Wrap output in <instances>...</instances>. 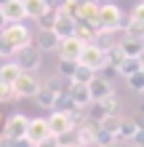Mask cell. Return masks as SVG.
I'll list each match as a JSON object with an SVG mask.
<instances>
[{"label":"cell","instance_id":"8fae6325","mask_svg":"<svg viewBox=\"0 0 144 147\" xmlns=\"http://www.w3.org/2000/svg\"><path fill=\"white\" fill-rule=\"evenodd\" d=\"M0 11L8 19V24L13 22H24L27 19V8H24V0H3L0 3Z\"/></svg>","mask_w":144,"mask_h":147},{"label":"cell","instance_id":"6da1fadb","mask_svg":"<svg viewBox=\"0 0 144 147\" xmlns=\"http://www.w3.org/2000/svg\"><path fill=\"white\" fill-rule=\"evenodd\" d=\"M13 62L21 67V72H38L40 64H43V51H40L35 43H32V46H24V48H16Z\"/></svg>","mask_w":144,"mask_h":147},{"label":"cell","instance_id":"52a82bcc","mask_svg":"<svg viewBox=\"0 0 144 147\" xmlns=\"http://www.w3.org/2000/svg\"><path fill=\"white\" fill-rule=\"evenodd\" d=\"M27 126H29V118L21 115V112H16L5 120V136L8 139H27Z\"/></svg>","mask_w":144,"mask_h":147},{"label":"cell","instance_id":"8d00e7d4","mask_svg":"<svg viewBox=\"0 0 144 147\" xmlns=\"http://www.w3.org/2000/svg\"><path fill=\"white\" fill-rule=\"evenodd\" d=\"M91 3H96V5H104V3H112V0H91Z\"/></svg>","mask_w":144,"mask_h":147},{"label":"cell","instance_id":"4fadbf2b","mask_svg":"<svg viewBox=\"0 0 144 147\" xmlns=\"http://www.w3.org/2000/svg\"><path fill=\"white\" fill-rule=\"evenodd\" d=\"M96 126L94 120H86L83 126L75 128V142H80L83 147H96Z\"/></svg>","mask_w":144,"mask_h":147},{"label":"cell","instance_id":"d6986e66","mask_svg":"<svg viewBox=\"0 0 144 147\" xmlns=\"http://www.w3.org/2000/svg\"><path fill=\"white\" fill-rule=\"evenodd\" d=\"M19 75H21V67L16 64V62H3V64H0V83L13 86Z\"/></svg>","mask_w":144,"mask_h":147},{"label":"cell","instance_id":"7c38bea8","mask_svg":"<svg viewBox=\"0 0 144 147\" xmlns=\"http://www.w3.org/2000/svg\"><path fill=\"white\" fill-rule=\"evenodd\" d=\"M141 131V123L136 118H123L120 126H117V142H125V144H133L136 134Z\"/></svg>","mask_w":144,"mask_h":147},{"label":"cell","instance_id":"603a6c76","mask_svg":"<svg viewBox=\"0 0 144 147\" xmlns=\"http://www.w3.org/2000/svg\"><path fill=\"white\" fill-rule=\"evenodd\" d=\"M75 38H80L83 43H96V27H91L86 22H78V27H75Z\"/></svg>","mask_w":144,"mask_h":147},{"label":"cell","instance_id":"484cf974","mask_svg":"<svg viewBox=\"0 0 144 147\" xmlns=\"http://www.w3.org/2000/svg\"><path fill=\"white\" fill-rule=\"evenodd\" d=\"M115 142H117V136L112 131H107L104 126H96V147H109Z\"/></svg>","mask_w":144,"mask_h":147},{"label":"cell","instance_id":"7a4b0ae2","mask_svg":"<svg viewBox=\"0 0 144 147\" xmlns=\"http://www.w3.org/2000/svg\"><path fill=\"white\" fill-rule=\"evenodd\" d=\"M78 64H86V67H91L94 72H101L104 67H109V59H107V51H104V48H99L96 43H88V46L83 48Z\"/></svg>","mask_w":144,"mask_h":147},{"label":"cell","instance_id":"d6a6232c","mask_svg":"<svg viewBox=\"0 0 144 147\" xmlns=\"http://www.w3.org/2000/svg\"><path fill=\"white\" fill-rule=\"evenodd\" d=\"M131 19H133V22H141V24H144V3L133 5V11H131Z\"/></svg>","mask_w":144,"mask_h":147},{"label":"cell","instance_id":"d590c367","mask_svg":"<svg viewBox=\"0 0 144 147\" xmlns=\"http://www.w3.org/2000/svg\"><path fill=\"white\" fill-rule=\"evenodd\" d=\"M109 147H133V144H125V142H115V144H109Z\"/></svg>","mask_w":144,"mask_h":147},{"label":"cell","instance_id":"d4e9b609","mask_svg":"<svg viewBox=\"0 0 144 147\" xmlns=\"http://www.w3.org/2000/svg\"><path fill=\"white\" fill-rule=\"evenodd\" d=\"M141 70V59H123L120 64H117V72H120L123 78H131V75H136Z\"/></svg>","mask_w":144,"mask_h":147},{"label":"cell","instance_id":"e575fe53","mask_svg":"<svg viewBox=\"0 0 144 147\" xmlns=\"http://www.w3.org/2000/svg\"><path fill=\"white\" fill-rule=\"evenodd\" d=\"M3 131H5V118L0 115V136H3Z\"/></svg>","mask_w":144,"mask_h":147},{"label":"cell","instance_id":"5b68a950","mask_svg":"<svg viewBox=\"0 0 144 147\" xmlns=\"http://www.w3.org/2000/svg\"><path fill=\"white\" fill-rule=\"evenodd\" d=\"M40 86H43V83H40L32 72H21L19 78H16V83H13V94L19 99H29V96L35 99V94L40 91Z\"/></svg>","mask_w":144,"mask_h":147},{"label":"cell","instance_id":"f35d334b","mask_svg":"<svg viewBox=\"0 0 144 147\" xmlns=\"http://www.w3.org/2000/svg\"><path fill=\"white\" fill-rule=\"evenodd\" d=\"M141 70H144V54H141Z\"/></svg>","mask_w":144,"mask_h":147},{"label":"cell","instance_id":"74e56055","mask_svg":"<svg viewBox=\"0 0 144 147\" xmlns=\"http://www.w3.org/2000/svg\"><path fill=\"white\" fill-rule=\"evenodd\" d=\"M67 147H83L80 142H70V144H67Z\"/></svg>","mask_w":144,"mask_h":147},{"label":"cell","instance_id":"277c9868","mask_svg":"<svg viewBox=\"0 0 144 147\" xmlns=\"http://www.w3.org/2000/svg\"><path fill=\"white\" fill-rule=\"evenodd\" d=\"M13 48H24V46H32V35L29 30L24 27V22H13V24H5V30L0 32Z\"/></svg>","mask_w":144,"mask_h":147},{"label":"cell","instance_id":"83f0119b","mask_svg":"<svg viewBox=\"0 0 144 147\" xmlns=\"http://www.w3.org/2000/svg\"><path fill=\"white\" fill-rule=\"evenodd\" d=\"M56 11L62 13V16H72V19H78V13H80V0H64Z\"/></svg>","mask_w":144,"mask_h":147},{"label":"cell","instance_id":"7402d4cb","mask_svg":"<svg viewBox=\"0 0 144 147\" xmlns=\"http://www.w3.org/2000/svg\"><path fill=\"white\" fill-rule=\"evenodd\" d=\"M56 16H59V11L56 8H46L43 13L38 16V27H40V32H48V30H54V24H56Z\"/></svg>","mask_w":144,"mask_h":147},{"label":"cell","instance_id":"30bf717a","mask_svg":"<svg viewBox=\"0 0 144 147\" xmlns=\"http://www.w3.org/2000/svg\"><path fill=\"white\" fill-rule=\"evenodd\" d=\"M48 126H51V136H62V134H67V131H75L72 120H70V115H67L64 110H54V112H51Z\"/></svg>","mask_w":144,"mask_h":147},{"label":"cell","instance_id":"5bb4252c","mask_svg":"<svg viewBox=\"0 0 144 147\" xmlns=\"http://www.w3.org/2000/svg\"><path fill=\"white\" fill-rule=\"evenodd\" d=\"M75 27H78V19L72 16H56V24H54V35L59 40H67V38H75Z\"/></svg>","mask_w":144,"mask_h":147},{"label":"cell","instance_id":"ba28073f","mask_svg":"<svg viewBox=\"0 0 144 147\" xmlns=\"http://www.w3.org/2000/svg\"><path fill=\"white\" fill-rule=\"evenodd\" d=\"M83 48H86V43H83L80 38H67L59 43V59H67V62H78L80 54H83Z\"/></svg>","mask_w":144,"mask_h":147},{"label":"cell","instance_id":"2e32d148","mask_svg":"<svg viewBox=\"0 0 144 147\" xmlns=\"http://www.w3.org/2000/svg\"><path fill=\"white\" fill-rule=\"evenodd\" d=\"M117 46H120L125 59H141V54H144V40H136V38L123 35V40H117Z\"/></svg>","mask_w":144,"mask_h":147},{"label":"cell","instance_id":"f1b7e54d","mask_svg":"<svg viewBox=\"0 0 144 147\" xmlns=\"http://www.w3.org/2000/svg\"><path fill=\"white\" fill-rule=\"evenodd\" d=\"M75 70H78V62H67V59H59V78L62 80H72Z\"/></svg>","mask_w":144,"mask_h":147},{"label":"cell","instance_id":"8992f818","mask_svg":"<svg viewBox=\"0 0 144 147\" xmlns=\"http://www.w3.org/2000/svg\"><path fill=\"white\" fill-rule=\"evenodd\" d=\"M46 139H54L51 136V126H48V118H29V126H27V142L29 144H40Z\"/></svg>","mask_w":144,"mask_h":147},{"label":"cell","instance_id":"cb8c5ba5","mask_svg":"<svg viewBox=\"0 0 144 147\" xmlns=\"http://www.w3.org/2000/svg\"><path fill=\"white\" fill-rule=\"evenodd\" d=\"M24 8H27V19H38L51 5H48V0H24Z\"/></svg>","mask_w":144,"mask_h":147},{"label":"cell","instance_id":"60d3db41","mask_svg":"<svg viewBox=\"0 0 144 147\" xmlns=\"http://www.w3.org/2000/svg\"><path fill=\"white\" fill-rule=\"evenodd\" d=\"M141 3H144V0H141Z\"/></svg>","mask_w":144,"mask_h":147},{"label":"cell","instance_id":"9a60e30c","mask_svg":"<svg viewBox=\"0 0 144 147\" xmlns=\"http://www.w3.org/2000/svg\"><path fill=\"white\" fill-rule=\"evenodd\" d=\"M88 91H91V102H101L107 96H112V83L107 80V78H94V80L88 83Z\"/></svg>","mask_w":144,"mask_h":147},{"label":"cell","instance_id":"44dd1931","mask_svg":"<svg viewBox=\"0 0 144 147\" xmlns=\"http://www.w3.org/2000/svg\"><path fill=\"white\" fill-rule=\"evenodd\" d=\"M120 30H123V35H125V38H136V40H144V24H141V22H133L131 16L123 22V27H120Z\"/></svg>","mask_w":144,"mask_h":147},{"label":"cell","instance_id":"ffe728a7","mask_svg":"<svg viewBox=\"0 0 144 147\" xmlns=\"http://www.w3.org/2000/svg\"><path fill=\"white\" fill-rule=\"evenodd\" d=\"M59 43H62V40L54 35V30H48V32H40V35H38L35 46L40 51H59Z\"/></svg>","mask_w":144,"mask_h":147},{"label":"cell","instance_id":"1f68e13d","mask_svg":"<svg viewBox=\"0 0 144 147\" xmlns=\"http://www.w3.org/2000/svg\"><path fill=\"white\" fill-rule=\"evenodd\" d=\"M16 99V94H13V86H8V83H0V105H5V102H11Z\"/></svg>","mask_w":144,"mask_h":147},{"label":"cell","instance_id":"3957f363","mask_svg":"<svg viewBox=\"0 0 144 147\" xmlns=\"http://www.w3.org/2000/svg\"><path fill=\"white\" fill-rule=\"evenodd\" d=\"M123 22H125V16H123V11H120L115 3H104V5H99V27L117 32V30L123 27Z\"/></svg>","mask_w":144,"mask_h":147},{"label":"cell","instance_id":"f546056e","mask_svg":"<svg viewBox=\"0 0 144 147\" xmlns=\"http://www.w3.org/2000/svg\"><path fill=\"white\" fill-rule=\"evenodd\" d=\"M125 80H128V88H131V91H139V94H144V70H139L136 75L125 78Z\"/></svg>","mask_w":144,"mask_h":147},{"label":"cell","instance_id":"836d02e7","mask_svg":"<svg viewBox=\"0 0 144 147\" xmlns=\"http://www.w3.org/2000/svg\"><path fill=\"white\" fill-rule=\"evenodd\" d=\"M5 24H8V19H5V16H3V11H0V32H3V30H5Z\"/></svg>","mask_w":144,"mask_h":147},{"label":"cell","instance_id":"ab89813d","mask_svg":"<svg viewBox=\"0 0 144 147\" xmlns=\"http://www.w3.org/2000/svg\"><path fill=\"white\" fill-rule=\"evenodd\" d=\"M0 3H3V0H0Z\"/></svg>","mask_w":144,"mask_h":147},{"label":"cell","instance_id":"e0dca14e","mask_svg":"<svg viewBox=\"0 0 144 147\" xmlns=\"http://www.w3.org/2000/svg\"><path fill=\"white\" fill-rule=\"evenodd\" d=\"M78 22H86L91 27L99 30V5L91 3V0H80V13H78Z\"/></svg>","mask_w":144,"mask_h":147},{"label":"cell","instance_id":"4316f807","mask_svg":"<svg viewBox=\"0 0 144 147\" xmlns=\"http://www.w3.org/2000/svg\"><path fill=\"white\" fill-rule=\"evenodd\" d=\"M96 78V72L91 70V67H86V64H78V70H75V78H72V83H91Z\"/></svg>","mask_w":144,"mask_h":147},{"label":"cell","instance_id":"9c48e42d","mask_svg":"<svg viewBox=\"0 0 144 147\" xmlns=\"http://www.w3.org/2000/svg\"><path fill=\"white\" fill-rule=\"evenodd\" d=\"M59 88H62V83H43L40 86V91L35 94V102L40 107H46V110H51V107H56V99H59Z\"/></svg>","mask_w":144,"mask_h":147},{"label":"cell","instance_id":"4dcf8cb0","mask_svg":"<svg viewBox=\"0 0 144 147\" xmlns=\"http://www.w3.org/2000/svg\"><path fill=\"white\" fill-rule=\"evenodd\" d=\"M13 54H16V48L0 35V59H13Z\"/></svg>","mask_w":144,"mask_h":147},{"label":"cell","instance_id":"ac0fdd59","mask_svg":"<svg viewBox=\"0 0 144 147\" xmlns=\"http://www.w3.org/2000/svg\"><path fill=\"white\" fill-rule=\"evenodd\" d=\"M70 94H72V105L75 107H88L91 105V91L86 83H72L70 80Z\"/></svg>","mask_w":144,"mask_h":147}]
</instances>
